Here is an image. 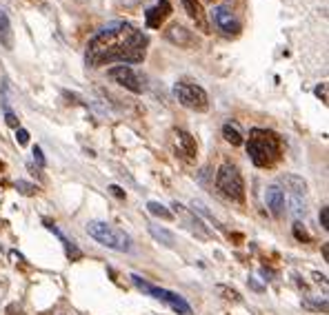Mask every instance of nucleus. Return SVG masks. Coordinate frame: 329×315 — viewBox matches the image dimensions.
I'll use <instances>...</instances> for the list:
<instances>
[{"mask_svg":"<svg viewBox=\"0 0 329 315\" xmlns=\"http://www.w3.org/2000/svg\"><path fill=\"white\" fill-rule=\"evenodd\" d=\"M293 235H296V240H300V242H311V235L305 231V226L300 224V222H296L293 224Z\"/></svg>","mask_w":329,"mask_h":315,"instance_id":"nucleus-21","label":"nucleus"},{"mask_svg":"<svg viewBox=\"0 0 329 315\" xmlns=\"http://www.w3.org/2000/svg\"><path fill=\"white\" fill-rule=\"evenodd\" d=\"M34 158H36V162H38L40 167H44V158H42V151H40V146H34Z\"/></svg>","mask_w":329,"mask_h":315,"instance_id":"nucleus-27","label":"nucleus"},{"mask_svg":"<svg viewBox=\"0 0 329 315\" xmlns=\"http://www.w3.org/2000/svg\"><path fill=\"white\" fill-rule=\"evenodd\" d=\"M173 93H176L178 102L187 109H194V111H207L209 109V98L205 93L203 87L198 84H189V82H178L173 87Z\"/></svg>","mask_w":329,"mask_h":315,"instance_id":"nucleus-6","label":"nucleus"},{"mask_svg":"<svg viewBox=\"0 0 329 315\" xmlns=\"http://www.w3.org/2000/svg\"><path fill=\"white\" fill-rule=\"evenodd\" d=\"M216 293L225 295V300H231V302H240V300H243V297H240V293L236 291V288H229V286H225V284H218Z\"/></svg>","mask_w":329,"mask_h":315,"instance_id":"nucleus-19","label":"nucleus"},{"mask_svg":"<svg viewBox=\"0 0 329 315\" xmlns=\"http://www.w3.org/2000/svg\"><path fill=\"white\" fill-rule=\"evenodd\" d=\"M265 200H267V207H269V211L274 213L276 217H280L285 213V191H280L278 186H267Z\"/></svg>","mask_w":329,"mask_h":315,"instance_id":"nucleus-10","label":"nucleus"},{"mask_svg":"<svg viewBox=\"0 0 329 315\" xmlns=\"http://www.w3.org/2000/svg\"><path fill=\"white\" fill-rule=\"evenodd\" d=\"M109 78L116 80L120 87L129 89L131 93H142V82H140V78L136 75V71H133L131 67H127V65L114 67V69H109Z\"/></svg>","mask_w":329,"mask_h":315,"instance_id":"nucleus-7","label":"nucleus"},{"mask_svg":"<svg viewBox=\"0 0 329 315\" xmlns=\"http://www.w3.org/2000/svg\"><path fill=\"white\" fill-rule=\"evenodd\" d=\"M131 280H133V284H136L140 291H145V293H149V295H154V297H158L160 302H164V304H169L173 311H178V313H182V315H191V306L185 302V297H180L178 293H171V291H167V288H158V286H151V284H147L142 278H138V275H131Z\"/></svg>","mask_w":329,"mask_h":315,"instance_id":"nucleus-5","label":"nucleus"},{"mask_svg":"<svg viewBox=\"0 0 329 315\" xmlns=\"http://www.w3.org/2000/svg\"><path fill=\"white\" fill-rule=\"evenodd\" d=\"M316 96H318L323 102H327V84H325V82L318 84V87H316Z\"/></svg>","mask_w":329,"mask_h":315,"instance_id":"nucleus-26","label":"nucleus"},{"mask_svg":"<svg viewBox=\"0 0 329 315\" xmlns=\"http://www.w3.org/2000/svg\"><path fill=\"white\" fill-rule=\"evenodd\" d=\"M216 184L218 189L222 191V195H227L229 200H236V202H243L245 200V182L240 171L234 167V164H222L216 173Z\"/></svg>","mask_w":329,"mask_h":315,"instance_id":"nucleus-4","label":"nucleus"},{"mask_svg":"<svg viewBox=\"0 0 329 315\" xmlns=\"http://www.w3.org/2000/svg\"><path fill=\"white\" fill-rule=\"evenodd\" d=\"M211 20L213 25L218 27V29L222 31V34H238L240 31V22L238 18L234 16V11H231L229 7H216L211 13Z\"/></svg>","mask_w":329,"mask_h":315,"instance_id":"nucleus-8","label":"nucleus"},{"mask_svg":"<svg viewBox=\"0 0 329 315\" xmlns=\"http://www.w3.org/2000/svg\"><path fill=\"white\" fill-rule=\"evenodd\" d=\"M109 191H111V193H114V195H116V198H120V200H123V198H124V191H123V189H120V186H118V184H111V186H109Z\"/></svg>","mask_w":329,"mask_h":315,"instance_id":"nucleus-28","label":"nucleus"},{"mask_svg":"<svg viewBox=\"0 0 329 315\" xmlns=\"http://www.w3.org/2000/svg\"><path fill=\"white\" fill-rule=\"evenodd\" d=\"M280 182H283L285 186H287V191L289 193H293V195H305L307 193V184H305V180H302V177H298V175H283L280 177Z\"/></svg>","mask_w":329,"mask_h":315,"instance_id":"nucleus-15","label":"nucleus"},{"mask_svg":"<svg viewBox=\"0 0 329 315\" xmlns=\"http://www.w3.org/2000/svg\"><path fill=\"white\" fill-rule=\"evenodd\" d=\"M167 40H171L173 44H180V47H189V44L194 42L191 34L185 29V27H180V25L169 27V31H167Z\"/></svg>","mask_w":329,"mask_h":315,"instance_id":"nucleus-13","label":"nucleus"},{"mask_svg":"<svg viewBox=\"0 0 329 315\" xmlns=\"http://www.w3.org/2000/svg\"><path fill=\"white\" fill-rule=\"evenodd\" d=\"M16 140H18V144H27V142H29V131H27V129H20V127H18Z\"/></svg>","mask_w":329,"mask_h":315,"instance_id":"nucleus-23","label":"nucleus"},{"mask_svg":"<svg viewBox=\"0 0 329 315\" xmlns=\"http://www.w3.org/2000/svg\"><path fill=\"white\" fill-rule=\"evenodd\" d=\"M147 49V35L133 29L127 22H114V25L100 29L87 47V65L100 67L107 62H123V65H136L142 62Z\"/></svg>","mask_w":329,"mask_h":315,"instance_id":"nucleus-1","label":"nucleus"},{"mask_svg":"<svg viewBox=\"0 0 329 315\" xmlns=\"http://www.w3.org/2000/svg\"><path fill=\"white\" fill-rule=\"evenodd\" d=\"M0 44H4L7 49H13V31L4 9H0Z\"/></svg>","mask_w":329,"mask_h":315,"instance_id":"nucleus-14","label":"nucleus"},{"mask_svg":"<svg viewBox=\"0 0 329 315\" xmlns=\"http://www.w3.org/2000/svg\"><path fill=\"white\" fill-rule=\"evenodd\" d=\"M149 233L154 235L156 240H160L163 244H167V246H173V242H176V238H173V233H169L167 229H160V226H154L149 224Z\"/></svg>","mask_w":329,"mask_h":315,"instance_id":"nucleus-16","label":"nucleus"},{"mask_svg":"<svg viewBox=\"0 0 329 315\" xmlns=\"http://www.w3.org/2000/svg\"><path fill=\"white\" fill-rule=\"evenodd\" d=\"M247 153L256 167H274L283 153V142L274 131L267 129H251L247 142Z\"/></svg>","mask_w":329,"mask_h":315,"instance_id":"nucleus-2","label":"nucleus"},{"mask_svg":"<svg viewBox=\"0 0 329 315\" xmlns=\"http://www.w3.org/2000/svg\"><path fill=\"white\" fill-rule=\"evenodd\" d=\"M320 224H323V229H325V231L329 229V209H327V207L320 209Z\"/></svg>","mask_w":329,"mask_h":315,"instance_id":"nucleus-24","label":"nucleus"},{"mask_svg":"<svg viewBox=\"0 0 329 315\" xmlns=\"http://www.w3.org/2000/svg\"><path fill=\"white\" fill-rule=\"evenodd\" d=\"M16 189H20L25 195H34L36 191H38V186H34V184H29V182H16Z\"/></svg>","mask_w":329,"mask_h":315,"instance_id":"nucleus-22","label":"nucleus"},{"mask_svg":"<svg viewBox=\"0 0 329 315\" xmlns=\"http://www.w3.org/2000/svg\"><path fill=\"white\" fill-rule=\"evenodd\" d=\"M147 209H149L151 215L160 217V220H171V217H173V213L169 211L167 207H163L160 202H149V204H147Z\"/></svg>","mask_w":329,"mask_h":315,"instance_id":"nucleus-18","label":"nucleus"},{"mask_svg":"<svg viewBox=\"0 0 329 315\" xmlns=\"http://www.w3.org/2000/svg\"><path fill=\"white\" fill-rule=\"evenodd\" d=\"M173 136H176L178 151H180V153H185L187 160H194V155H196V140H194V138H191L187 131H176Z\"/></svg>","mask_w":329,"mask_h":315,"instance_id":"nucleus-11","label":"nucleus"},{"mask_svg":"<svg viewBox=\"0 0 329 315\" xmlns=\"http://www.w3.org/2000/svg\"><path fill=\"white\" fill-rule=\"evenodd\" d=\"M314 278H316V282H323V284H325V275H320V273H314Z\"/></svg>","mask_w":329,"mask_h":315,"instance_id":"nucleus-29","label":"nucleus"},{"mask_svg":"<svg viewBox=\"0 0 329 315\" xmlns=\"http://www.w3.org/2000/svg\"><path fill=\"white\" fill-rule=\"evenodd\" d=\"M87 233L91 235L96 242H100L102 246H107V248H111V251H120V253H129L131 251V238H129L124 231H120V229H116V226H111V224H107V222H98V220H93V222H89L87 224Z\"/></svg>","mask_w":329,"mask_h":315,"instance_id":"nucleus-3","label":"nucleus"},{"mask_svg":"<svg viewBox=\"0 0 329 315\" xmlns=\"http://www.w3.org/2000/svg\"><path fill=\"white\" fill-rule=\"evenodd\" d=\"M222 136H225V140L234 146L243 144V136H240V131L234 127V124H225V127H222Z\"/></svg>","mask_w":329,"mask_h":315,"instance_id":"nucleus-17","label":"nucleus"},{"mask_svg":"<svg viewBox=\"0 0 329 315\" xmlns=\"http://www.w3.org/2000/svg\"><path fill=\"white\" fill-rule=\"evenodd\" d=\"M182 7L185 11L189 13L191 20H196V25L200 27L203 31H207V20H205V13H203V7H200L198 0H182Z\"/></svg>","mask_w":329,"mask_h":315,"instance_id":"nucleus-12","label":"nucleus"},{"mask_svg":"<svg viewBox=\"0 0 329 315\" xmlns=\"http://www.w3.org/2000/svg\"><path fill=\"white\" fill-rule=\"evenodd\" d=\"M169 13H171V4H169L167 0H160L158 4H154L151 9H147V13H145L147 27H149V29H158V27L169 18Z\"/></svg>","mask_w":329,"mask_h":315,"instance_id":"nucleus-9","label":"nucleus"},{"mask_svg":"<svg viewBox=\"0 0 329 315\" xmlns=\"http://www.w3.org/2000/svg\"><path fill=\"white\" fill-rule=\"evenodd\" d=\"M4 120H7V124L9 127H13V129H18V118H16V113H11V111H4Z\"/></svg>","mask_w":329,"mask_h":315,"instance_id":"nucleus-25","label":"nucleus"},{"mask_svg":"<svg viewBox=\"0 0 329 315\" xmlns=\"http://www.w3.org/2000/svg\"><path fill=\"white\" fill-rule=\"evenodd\" d=\"M289 204H291V213H296V215H305V202H302L300 195H293L289 193Z\"/></svg>","mask_w":329,"mask_h":315,"instance_id":"nucleus-20","label":"nucleus"}]
</instances>
